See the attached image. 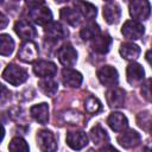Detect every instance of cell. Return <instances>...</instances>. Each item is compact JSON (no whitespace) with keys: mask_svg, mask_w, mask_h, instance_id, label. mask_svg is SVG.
I'll list each match as a JSON object with an SVG mask.
<instances>
[{"mask_svg":"<svg viewBox=\"0 0 152 152\" xmlns=\"http://www.w3.org/2000/svg\"><path fill=\"white\" fill-rule=\"evenodd\" d=\"M28 7V18L37 25H48L52 21V13L44 1H26Z\"/></svg>","mask_w":152,"mask_h":152,"instance_id":"obj_1","label":"cell"},{"mask_svg":"<svg viewBox=\"0 0 152 152\" xmlns=\"http://www.w3.org/2000/svg\"><path fill=\"white\" fill-rule=\"evenodd\" d=\"M4 137H5V128H4L2 125H0V142L2 141Z\"/></svg>","mask_w":152,"mask_h":152,"instance_id":"obj_35","label":"cell"},{"mask_svg":"<svg viewBox=\"0 0 152 152\" xmlns=\"http://www.w3.org/2000/svg\"><path fill=\"white\" fill-rule=\"evenodd\" d=\"M11 99V91L2 83H0V106L6 104Z\"/></svg>","mask_w":152,"mask_h":152,"instance_id":"obj_31","label":"cell"},{"mask_svg":"<svg viewBox=\"0 0 152 152\" xmlns=\"http://www.w3.org/2000/svg\"><path fill=\"white\" fill-rule=\"evenodd\" d=\"M14 31L20 38H23L25 40H32L37 36V31H36L34 26L30 21L24 20V19L18 20L14 24Z\"/></svg>","mask_w":152,"mask_h":152,"instance_id":"obj_11","label":"cell"},{"mask_svg":"<svg viewBox=\"0 0 152 152\" xmlns=\"http://www.w3.org/2000/svg\"><path fill=\"white\" fill-rule=\"evenodd\" d=\"M33 72L42 78H48L56 75L57 66L50 61H38L33 64Z\"/></svg>","mask_w":152,"mask_h":152,"instance_id":"obj_12","label":"cell"},{"mask_svg":"<svg viewBox=\"0 0 152 152\" xmlns=\"http://www.w3.org/2000/svg\"><path fill=\"white\" fill-rule=\"evenodd\" d=\"M57 57L64 66H72L77 61V52L70 44H64L58 49Z\"/></svg>","mask_w":152,"mask_h":152,"instance_id":"obj_9","label":"cell"},{"mask_svg":"<svg viewBox=\"0 0 152 152\" xmlns=\"http://www.w3.org/2000/svg\"><path fill=\"white\" fill-rule=\"evenodd\" d=\"M14 50V40L10 34H0V55L10 56Z\"/></svg>","mask_w":152,"mask_h":152,"instance_id":"obj_27","label":"cell"},{"mask_svg":"<svg viewBox=\"0 0 152 152\" xmlns=\"http://www.w3.org/2000/svg\"><path fill=\"white\" fill-rule=\"evenodd\" d=\"M44 33L49 40L52 42H58L61 39H64L68 36V30L57 21H51L48 25H45Z\"/></svg>","mask_w":152,"mask_h":152,"instance_id":"obj_8","label":"cell"},{"mask_svg":"<svg viewBox=\"0 0 152 152\" xmlns=\"http://www.w3.org/2000/svg\"><path fill=\"white\" fill-rule=\"evenodd\" d=\"M97 78L99 81L106 87H113L118 83L119 75L115 68L110 65H103L97 70Z\"/></svg>","mask_w":152,"mask_h":152,"instance_id":"obj_7","label":"cell"},{"mask_svg":"<svg viewBox=\"0 0 152 152\" xmlns=\"http://www.w3.org/2000/svg\"><path fill=\"white\" fill-rule=\"evenodd\" d=\"M103 17L108 24H116L121 17V8L116 2H107L103 6Z\"/></svg>","mask_w":152,"mask_h":152,"instance_id":"obj_17","label":"cell"},{"mask_svg":"<svg viewBox=\"0 0 152 152\" xmlns=\"http://www.w3.org/2000/svg\"><path fill=\"white\" fill-rule=\"evenodd\" d=\"M107 124L109 125V127L115 131V132H122L124 129L127 128L128 126V120L127 118L119 112H113L110 113V115L107 119Z\"/></svg>","mask_w":152,"mask_h":152,"instance_id":"obj_18","label":"cell"},{"mask_svg":"<svg viewBox=\"0 0 152 152\" xmlns=\"http://www.w3.org/2000/svg\"><path fill=\"white\" fill-rule=\"evenodd\" d=\"M144 152H150V150H148V148H145V151H144Z\"/></svg>","mask_w":152,"mask_h":152,"instance_id":"obj_37","label":"cell"},{"mask_svg":"<svg viewBox=\"0 0 152 152\" xmlns=\"http://www.w3.org/2000/svg\"><path fill=\"white\" fill-rule=\"evenodd\" d=\"M38 86H39V89L46 96H53L56 94V91L58 90V83L52 77H48V78L40 80Z\"/></svg>","mask_w":152,"mask_h":152,"instance_id":"obj_25","label":"cell"},{"mask_svg":"<svg viewBox=\"0 0 152 152\" xmlns=\"http://www.w3.org/2000/svg\"><path fill=\"white\" fill-rule=\"evenodd\" d=\"M138 124L141 128H144L145 131H148L150 128V125H151V116H150V113L148 112H144V113H140L138 115Z\"/></svg>","mask_w":152,"mask_h":152,"instance_id":"obj_30","label":"cell"},{"mask_svg":"<svg viewBox=\"0 0 152 152\" xmlns=\"http://www.w3.org/2000/svg\"><path fill=\"white\" fill-rule=\"evenodd\" d=\"M126 75H127V81L129 84L135 86L142 82L144 77H145V71L142 69V66L138 63H131L127 66L126 70Z\"/></svg>","mask_w":152,"mask_h":152,"instance_id":"obj_16","label":"cell"},{"mask_svg":"<svg viewBox=\"0 0 152 152\" xmlns=\"http://www.w3.org/2000/svg\"><path fill=\"white\" fill-rule=\"evenodd\" d=\"M76 11L81 14V17H84L88 20H91L96 17L97 14V10L96 7L90 4V2H86V1H75L74 2Z\"/></svg>","mask_w":152,"mask_h":152,"instance_id":"obj_21","label":"cell"},{"mask_svg":"<svg viewBox=\"0 0 152 152\" xmlns=\"http://www.w3.org/2000/svg\"><path fill=\"white\" fill-rule=\"evenodd\" d=\"M7 25H8V18L4 13L0 12V30L5 28Z\"/></svg>","mask_w":152,"mask_h":152,"instance_id":"obj_33","label":"cell"},{"mask_svg":"<svg viewBox=\"0 0 152 152\" xmlns=\"http://www.w3.org/2000/svg\"><path fill=\"white\" fill-rule=\"evenodd\" d=\"M2 77L12 86H19L27 80L28 75L24 68L17 64H8L2 72Z\"/></svg>","mask_w":152,"mask_h":152,"instance_id":"obj_2","label":"cell"},{"mask_svg":"<svg viewBox=\"0 0 152 152\" xmlns=\"http://www.w3.org/2000/svg\"><path fill=\"white\" fill-rule=\"evenodd\" d=\"M0 4H1V1H0Z\"/></svg>","mask_w":152,"mask_h":152,"instance_id":"obj_38","label":"cell"},{"mask_svg":"<svg viewBox=\"0 0 152 152\" xmlns=\"http://www.w3.org/2000/svg\"><path fill=\"white\" fill-rule=\"evenodd\" d=\"M100 152H119L116 148H114L113 146H110V145H107V146H104V147H102L101 150H100Z\"/></svg>","mask_w":152,"mask_h":152,"instance_id":"obj_34","label":"cell"},{"mask_svg":"<svg viewBox=\"0 0 152 152\" xmlns=\"http://www.w3.org/2000/svg\"><path fill=\"white\" fill-rule=\"evenodd\" d=\"M90 139L93 140V142L95 145H101V144H106L108 142L109 138H108V134L107 132L102 128L101 125H96L91 128L90 131Z\"/></svg>","mask_w":152,"mask_h":152,"instance_id":"obj_26","label":"cell"},{"mask_svg":"<svg viewBox=\"0 0 152 152\" xmlns=\"http://www.w3.org/2000/svg\"><path fill=\"white\" fill-rule=\"evenodd\" d=\"M112 45V38L108 34H99L91 40V49L97 53H106Z\"/></svg>","mask_w":152,"mask_h":152,"instance_id":"obj_19","label":"cell"},{"mask_svg":"<svg viewBox=\"0 0 152 152\" xmlns=\"http://www.w3.org/2000/svg\"><path fill=\"white\" fill-rule=\"evenodd\" d=\"M61 19L71 26H77L81 23V14L71 7H63L61 10Z\"/></svg>","mask_w":152,"mask_h":152,"instance_id":"obj_22","label":"cell"},{"mask_svg":"<svg viewBox=\"0 0 152 152\" xmlns=\"http://www.w3.org/2000/svg\"><path fill=\"white\" fill-rule=\"evenodd\" d=\"M106 99L110 108H121L125 104V90L118 87L110 88L106 94Z\"/></svg>","mask_w":152,"mask_h":152,"instance_id":"obj_13","label":"cell"},{"mask_svg":"<svg viewBox=\"0 0 152 152\" xmlns=\"http://www.w3.org/2000/svg\"><path fill=\"white\" fill-rule=\"evenodd\" d=\"M30 113H31L32 118L36 121H38L39 124H42V125L48 124V121H49V106H48V103L43 102V103L36 104V106H32L30 109Z\"/></svg>","mask_w":152,"mask_h":152,"instance_id":"obj_20","label":"cell"},{"mask_svg":"<svg viewBox=\"0 0 152 152\" xmlns=\"http://www.w3.org/2000/svg\"><path fill=\"white\" fill-rule=\"evenodd\" d=\"M141 137L134 129H128L118 137V142L125 148H132L140 144Z\"/></svg>","mask_w":152,"mask_h":152,"instance_id":"obj_15","label":"cell"},{"mask_svg":"<svg viewBox=\"0 0 152 152\" xmlns=\"http://www.w3.org/2000/svg\"><path fill=\"white\" fill-rule=\"evenodd\" d=\"M150 52H151L150 50L146 52V59H147V62H150Z\"/></svg>","mask_w":152,"mask_h":152,"instance_id":"obj_36","label":"cell"},{"mask_svg":"<svg viewBox=\"0 0 152 152\" xmlns=\"http://www.w3.org/2000/svg\"><path fill=\"white\" fill-rule=\"evenodd\" d=\"M8 150L10 152H30L27 142L20 137H15L10 141Z\"/></svg>","mask_w":152,"mask_h":152,"instance_id":"obj_28","label":"cell"},{"mask_svg":"<svg viewBox=\"0 0 152 152\" xmlns=\"http://www.w3.org/2000/svg\"><path fill=\"white\" fill-rule=\"evenodd\" d=\"M121 32L122 34L128 38V39H132V40H137L139 38H141L145 33V27L142 24H140L139 21H135V20H127L122 28H121Z\"/></svg>","mask_w":152,"mask_h":152,"instance_id":"obj_6","label":"cell"},{"mask_svg":"<svg viewBox=\"0 0 152 152\" xmlns=\"http://www.w3.org/2000/svg\"><path fill=\"white\" fill-rule=\"evenodd\" d=\"M66 144L72 150H81L84 146H87L88 135L86 134L84 131H81V129L70 131L66 134Z\"/></svg>","mask_w":152,"mask_h":152,"instance_id":"obj_10","label":"cell"},{"mask_svg":"<svg viewBox=\"0 0 152 152\" xmlns=\"http://www.w3.org/2000/svg\"><path fill=\"white\" fill-rule=\"evenodd\" d=\"M151 13V5L146 0H134L129 4V14L137 20H147Z\"/></svg>","mask_w":152,"mask_h":152,"instance_id":"obj_3","label":"cell"},{"mask_svg":"<svg viewBox=\"0 0 152 152\" xmlns=\"http://www.w3.org/2000/svg\"><path fill=\"white\" fill-rule=\"evenodd\" d=\"M82 75L81 72L70 69V68H64L62 70V82L65 87H70V88H77L81 86L82 83Z\"/></svg>","mask_w":152,"mask_h":152,"instance_id":"obj_14","label":"cell"},{"mask_svg":"<svg viewBox=\"0 0 152 152\" xmlns=\"http://www.w3.org/2000/svg\"><path fill=\"white\" fill-rule=\"evenodd\" d=\"M84 107H86V110H87L88 113H91V114L100 112L101 108H102L101 102L99 101V99H96V97H94V96H89V97L86 100Z\"/></svg>","mask_w":152,"mask_h":152,"instance_id":"obj_29","label":"cell"},{"mask_svg":"<svg viewBox=\"0 0 152 152\" xmlns=\"http://www.w3.org/2000/svg\"><path fill=\"white\" fill-rule=\"evenodd\" d=\"M101 33L100 31V26L94 23V21H89L87 25H84L82 28H81V32H80V36L83 40H93L95 37H97L99 34Z\"/></svg>","mask_w":152,"mask_h":152,"instance_id":"obj_24","label":"cell"},{"mask_svg":"<svg viewBox=\"0 0 152 152\" xmlns=\"http://www.w3.org/2000/svg\"><path fill=\"white\" fill-rule=\"evenodd\" d=\"M18 57L25 63H32L37 59L38 57V46L32 40H26L24 42L18 51Z\"/></svg>","mask_w":152,"mask_h":152,"instance_id":"obj_5","label":"cell"},{"mask_svg":"<svg viewBox=\"0 0 152 152\" xmlns=\"http://www.w3.org/2000/svg\"><path fill=\"white\" fill-rule=\"evenodd\" d=\"M150 83H151V80H146V82L142 84L141 87V94L144 95V97L147 100V101H151V93H150Z\"/></svg>","mask_w":152,"mask_h":152,"instance_id":"obj_32","label":"cell"},{"mask_svg":"<svg viewBox=\"0 0 152 152\" xmlns=\"http://www.w3.org/2000/svg\"><path fill=\"white\" fill-rule=\"evenodd\" d=\"M37 144L42 152H55L57 150V141L51 131L42 129L37 133Z\"/></svg>","mask_w":152,"mask_h":152,"instance_id":"obj_4","label":"cell"},{"mask_svg":"<svg viewBox=\"0 0 152 152\" xmlns=\"http://www.w3.org/2000/svg\"><path fill=\"white\" fill-rule=\"evenodd\" d=\"M120 55L127 61H134L140 55V48L133 43H124L120 46Z\"/></svg>","mask_w":152,"mask_h":152,"instance_id":"obj_23","label":"cell"}]
</instances>
